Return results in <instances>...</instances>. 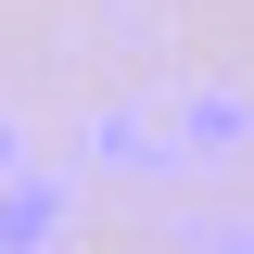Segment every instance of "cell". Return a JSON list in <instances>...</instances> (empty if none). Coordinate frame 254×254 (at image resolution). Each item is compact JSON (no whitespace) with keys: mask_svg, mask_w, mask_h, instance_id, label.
I'll list each match as a JSON object with an SVG mask.
<instances>
[{"mask_svg":"<svg viewBox=\"0 0 254 254\" xmlns=\"http://www.w3.org/2000/svg\"><path fill=\"white\" fill-rule=\"evenodd\" d=\"M76 153L127 165V178H165L190 140H178V102H89V115H76Z\"/></svg>","mask_w":254,"mask_h":254,"instance_id":"6da1fadb","label":"cell"},{"mask_svg":"<svg viewBox=\"0 0 254 254\" xmlns=\"http://www.w3.org/2000/svg\"><path fill=\"white\" fill-rule=\"evenodd\" d=\"M64 216H76V178H64L51 153H26L13 178H0V254H51Z\"/></svg>","mask_w":254,"mask_h":254,"instance_id":"7a4b0ae2","label":"cell"},{"mask_svg":"<svg viewBox=\"0 0 254 254\" xmlns=\"http://www.w3.org/2000/svg\"><path fill=\"white\" fill-rule=\"evenodd\" d=\"M165 102H178L190 153H242V76H190V89H165Z\"/></svg>","mask_w":254,"mask_h":254,"instance_id":"3957f363","label":"cell"},{"mask_svg":"<svg viewBox=\"0 0 254 254\" xmlns=\"http://www.w3.org/2000/svg\"><path fill=\"white\" fill-rule=\"evenodd\" d=\"M13 165H26V127H13V102H0V178H13Z\"/></svg>","mask_w":254,"mask_h":254,"instance_id":"277c9868","label":"cell"}]
</instances>
